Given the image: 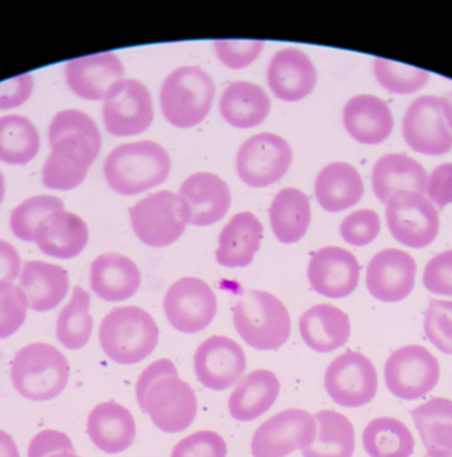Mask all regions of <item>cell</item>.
<instances>
[{
    "label": "cell",
    "mask_w": 452,
    "mask_h": 457,
    "mask_svg": "<svg viewBox=\"0 0 452 457\" xmlns=\"http://www.w3.org/2000/svg\"><path fill=\"white\" fill-rule=\"evenodd\" d=\"M48 143L51 152L43 165V186L55 191L77 188L101 151L95 122L77 109L59 112L48 127Z\"/></svg>",
    "instance_id": "obj_1"
},
{
    "label": "cell",
    "mask_w": 452,
    "mask_h": 457,
    "mask_svg": "<svg viewBox=\"0 0 452 457\" xmlns=\"http://www.w3.org/2000/svg\"><path fill=\"white\" fill-rule=\"evenodd\" d=\"M171 160L154 141L122 144L104 160L103 173L112 191L133 196L160 186L168 179Z\"/></svg>",
    "instance_id": "obj_2"
},
{
    "label": "cell",
    "mask_w": 452,
    "mask_h": 457,
    "mask_svg": "<svg viewBox=\"0 0 452 457\" xmlns=\"http://www.w3.org/2000/svg\"><path fill=\"white\" fill-rule=\"evenodd\" d=\"M160 330L154 318L138 306L112 309L99 326V344L104 354L120 365L146 360L158 345Z\"/></svg>",
    "instance_id": "obj_3"
},
{
    "label": "cell",
    "mask_w": 452,
    "mask_h": 457,
    "mask_svg": "<svg viewBox=\"0 0 452 457\" xmlns=\"http://www.w3.org/2000/svg\"><path fill=\"white\" fill-rule=\"evenodd\" d=\"M238 336L256 350H277L291 337V315L285 304L261 290H248L233 309Z\"/></svg>",
    "instance_id": "obj_4"
},
{
    "label": "cell",
    "mask_w": 452,
    "mask_h": 457,
    "mask_svg": "<svg viewBox=\"0 0 452 457\" xmlns=\"http://www.w3.org/2000/svg\"><path fill=\"white\" fill-rule=\"evenodd\" d=\"M70 378V365L53 345L35 342L21 347L11 363V381L21 397L48 401L61 395Z\"/></svg>",
    "instance_id": "obj_5"
},
{
    "label": "cell",
    "mask_w": 452,
    "mask_h": 457,
    "mask_svg": "<svg viewBox=\"0 0 452 457\" xmlns=\"http://www.w3.org/2000/svg\"><path fill=\"white\" fill-rule=\"evenodd\" d=\"M213 79L198 66H182L168 74L160 87L163 116L174 127L189 129L201 124L213 105Z\"/></svg>",
    "instance_id": "obj_6"
},
{
    "label": "cell",
    "mask_w": 452,
    "mask_h": 457,
    "mask_svg": "<svg viewBox=\"0 0 452 457\" xmlns=\"http://www.w3.org/2000/svg\"><path fill=\"white\" fill-rule=\"evenodd\" d=\"M128 213L136 237L155 248L177 242L192 218L187 203L170 191L149 195L133 205Z\"/></svg>",
    "instance_id": "obj_7"
},
{
    "label": "cell",
    "mask_w": 452,
    "mask_h": 457,
    "mask_svg": "<svg viewBox=\"0 0 452 457\" xmlns=\"http://www.w3.org/2000/svg\"><path fill=\"white\" fill-rule=\"evenodd\" d=\"M385 219L390 234L400 245L424 248L439 234L438 210L428 197L417 192H396L385 203Z\"/></svg>",
    "instance_id": "obj_8"
},
{
    "label": "cell",
    "mask_w": 452,
    "mask_h": 457,
    "mask_svg": "<svg viewBox=\"0 0 452 457\" xmlns=\"http://www.w3.org/2000/svg\"><path fill=\"white\" fill-rule=\"evenodd\" d=\"M385 385L398 398L419 400L432 392L440 378V366L425 347L409 345L393 352L384 366Z\"/></svg>",
    "instance_id": "obj_9"
},
{
    "label": "cell",
    "mask_w": 452,
    "mask_h": 457,
    "mask_svg": "<svg viewBox=\"0 0 452 457\" xmlns=\"http://www.w3.org/2000/svg\"><path fill=\"white\" fill-rule=\"evenodd\" d=\"M317 435L315 416L302 409H285L262 422L251 438L253 457H286L312 445Z\"/></svg>",
    "instance_id": "obj_10"
},
{
    "label": "cell",
    "mask_w": 452,
    "mask_h": 457,
    "mask_svg": "<svg viewBox=\"0 0 452 457\" xmlns=\"http://www.w3.org/2000/svg\"><path fill=\"white\" fill-rule=\"evenodd\" d=\"M291 145L280 136L259 133L238 149L235 170L246 186L264 188L285 176L292 164Z\"/></svg>",
    "instance_id": "obj_11"
},
{
    "label": "cell",
    "mask_w": 452,
    "mask_h": 457,
    "mask_svg": "<svg viewBox=\"0 0 452 457\" xmlns=\"http://www.w3.org/2000/svg\"><path fill=\"white\" fill-rule=\"evenodd\" d=\"M102 117L110 135H141L154 119L149 89L136 79H120L104 97Z\"/></svg>",
    "instance_id": "obj_12"
},
{
    "label": "cell",
    "mask_w": 452,
    "mask_h": 457,
    "mask_svg": "<svg viewBox=\"0 0 452 457\" xmlns=\"http://www.w3.org/2000/svg\"><path fill=\"white\" fill-rule=\"evenodd\" d=\"M324 385L337 405L360 408L374 400L379 379L368 357L361 353L347 352L329 363Z\"/></svg>",
    "instance_id": "obj_13"
},
{
    "label": "cell",
    "mask_w": 452,
    "mask_h": 457,
    "mask_svg": "<svg viewBox=\"0 0 452 457\" xmlns=\"http://www.w3.org/2000/svg\"><path fill=\"white\" fill-rule=\"evenodd\" d=\"M163 312L176 330L185 334L200 333L216 317L217 296L202 279L182 278L166 291Z\"/></svg>",
    "instance_id": "obj_14"
},
{
    "label": "cell",
    "mask_w": 452,
    "mask_h": 457,
    "mask_svg": "<svg viewBox=\"0 0 452 457\" xmlns=\"http://www.w3.org/2000/svg\"><path fill=\"white\" fill-rule=\"evenodd\" d=\"M194 390L179 376H166L150 386L144 397V413L165 433L186 430L197 416Z\"/></svg>",
    "instance_id": "obj_15"
},
{
    "label": "cell",
    "mask_w": 452,
    "mask_h": 457,
    "mask_svg": "<svg viewBox=\"0 0 452 457\" xmlns=\"http://www.w3.org/2000/svg\"><path fill=\"white\" fill-rule=\"evenodd\" d=\"M403 137L409 148L428 156H441L452 149V132L444 119L440 98L423 96L407 109Z\"/></svg>",
    "instance_id": "obj_16"
},
{
    "label": "cell",
    "mask_w": 452,
    "mask_h": 457,
    "mask_svg": "<svg viewBox=\"0 0 452 457\" xmlns=\"http://www.w3.org/2000/svg\"><path fill=\"white\" fill-rule=\"evenodd\" d=\"M245 370V352L227 337H209L195 352V376L203 386L214 392H224L237 384Z\"/></svg>",
    "instance_id": "obj_17"
},
{
    "label": "cell",
    "mask_w": 452,
    "mask_h": 457,
    "mask_svg": "<svg viewBox=\"0 0 452 457\" xmlns=\"http://www.w3.org/2000/svg\"><path fill=\"white\" fill-rule=\"evenodd\" d=\"M416 262L406 251L387 248L377 253L366 267V288L377 301L393 303L414 290Z\"/></svg>",
    "instance_id": "obj_18"
},
{
    "label": "cell",
    "mask_w": 452,
    "mask_h": 457,
    "mask_svg": "<svg viewBox=\"0 0 452 457\" xmlns=\"http://www.w3.org/2000/svg\"><path fill=\"white\" fill-rule=\"evenodd\" d=\"M308 279L316 293L326 298L350 295L360 279V266L352 253L340 247L320 248L308 266Z\"/></svg>",
    "instance_id": "obj_19"
},
{
    "label": "cell",
    "mask_w": 452,
    "mask_h": 457,
    "mask_svg": "<svg viewBox=\"0 0 452 457\" xmlns=\"http://www.w3.org/2000/svg\"><path fill=\"white\" fill-rule=\"evenodd\" d=\"M64 76L70 90L78 97L101 101L118 81L123 79L125 69L114 53H99L69 61Z\"/></svg>",
    "instance_id": "obj_20"
},
{
    "label": "cell",
    "mask_w": 452,
    "mask_h": 457,
    "mask_svg": "<svg viewBox=\"0 0 452 457\" xmlns=\"http://www.w3.org/2000/svg\"><path fill=\"white\" fill-rule=\"evenodd\" d=\"M267 79L275 97L286 103H296L313 92L317 71L304 52L292 47L273 55L267 66Z\"/></svg>",
    "instance_id": "obj_21"
},
{
    "label": "cell",
    "mask_w": 452,
    "mask_h": 457,
    "mask_svg": "<svg viewBox=\"0 0 452 457\" xmlns=\"http://www.w3.org/2000/svg\"><path fill=\"white\" fill-rule=\"evenodd\" d=\"M178 195L189 205L190 223L197 227L221 220L232 202L229 186L219 176L209 172L189 176L179 187Z\"/></svg>",
    "instance_id": "obj_22"
},
{
    "label": "cell",
    "mask_w": 452,
    "mask_h": 457,
    "mask_svg": "<svg viewBox=\"0 0 452 457\" xmlns=\"http://www.w3.org/2000/svg\"><path fill=\"white\" fill-rule=\"evenodd\" d=\"M34 242L45 255L56 259H72L85 250L88 228L80 216L66 210L45 216L37 231Z\"/></svg>",
    "instance_id": "obj_23"
},
{
    "label": "cell",
    "mask_w": 452,
    "mask_h": 457,
    "mask_svg": "<svg viewBox=\"0 0 452 457\" xmlns=\"http://www.w3.org/2000/svg\"><path fill=\"white\" fill-rule=\"evenodd\" d=\"M87 435L104 453H120L136 440V420L127 408L114 401L98 403L88 414Z\"/></svg>",
    "instance_id": "obj_24"
},
{
    "label": "cell",
    "mask_w": 452,
    "mask_h": 457,
    "mask_svg": "<svg viewBox=\"0 0 452 457\" xmlns=\"http://www.w3.org/2000/svg\"><path fill=\"white\" fill-rule=\"evenodd\" d=\"M342 121L353 140L366 145H376L390 137L393 116L390 106L376 96L360 95L344 106Z\"/></svg>",
    "instance_id": "obj_25"
},
{
    "label": "cell",
    "mask_w": 452,
    "mask_h": 457,
    "mask_svg": "<svg viewBox=\"0 0 452 457\" xmlns=\"http://www.w3.org/2000/svg\"><path fill=\"white\" fill-rule=\"evenodd\" d=\"M90 286L106 302H122L136 295L141 286V271L127 256L102 253L90 267Z\"/></svg>",
    "instance_id": "obj_26"
},
{
    "label": "cell",
    "mask_w": 452,
    "mask_h": 457,
    "mask_svg": "<svg viewBox=\"0 0 452 457\" xmlns=\"http://www.w3.org/2000/svg\"><path fill=\"white\" fill-rule=\"evenodd\" d=\"M19 287L26 294L34 312H50L66 298L70 288L69 274L56 264L26 262L19 275Z\"/></svg>",
    "instance_id": "obj_27"
},
{
    "label": "cell",
    "mask_w": 452,
    "mask_h": 457,
    "mask_svg": "<svg viewBox=\"0 0 452 457\" xmlns=\"http://www.w3.org/2000/svg\"><path fill=\"white\" fill-rule=\"evenodd\" d=\"M427 172L412 157L390 154L380 157L372 170V188L382 203H387L396 192L425 194Z\"/></svg>",
    "instance_id": "obj_28"
},
{
    "label": "cell",
    "mask_w": 452,
    "mask_h": 457,
    "mask_svg": "<svg viewBox=\"0 0 452 457\" xmlns=\"http://www.w3.org/2000/svg\"><path fill=\"white\" fill-rule=\"evenodd\" d=\"M300 334L313 352L331 353L347 344L350 336L349 317L332 304H316L299 320Z\"/></svg>",
    "instance_id": "obj_29"
},
{
    "label": "cell",
    "mask_w": 452,
    "mask_h": 457,
    "mask_svg": "<svg viewBox=\"0 0 452 457\" xmlns=\"http://www.w3.org/2000/svg\"><path fill=\"white\" fill-rule=\"evenodd\" d=\"M280 395V381L267 369L242 377L229 397V413L241 422L253 421L267 413Z\"/></svg>",
    "instance_id": "obj_30"
},
{
    "label": "cell",
    "mask_w": 452,
    "mask_h": 457,
    "mask_svg": "<svg viewBox=\"0 0 452 457\" xmlns=\"http://www.w3.org/2000/svg\"><path fill=\"white\" fill-rule=\"evenodd\" d=\"M262 234L261 221L253 213L241 212L233 216L219 234L217 262L227 269L249 266L259 251Z\"/></svg>",
    "instance_id": "obj_31"
},
{
    "label": "cell",
    "mask_w": 452,
    "mask_h": 457,
    "mask_svg": "<svg viewBox=\"0 0 452 457\" xmlns=\"http://www.w3.org/2000/svg\"><path fill=\"white\" fill-rule=\"evenodd\" d=\"M316 199L326 212H341L360 202L364 183L360 173L347 162H332L318 173Z\"/></svg>",
    "instance_id": "obj_32"
},
{
    "label": "cell",
    "mask_w": 452,
    "mask_h": 457,
    "mask_svg": "<svg viewBox=\"0 0 452 457\" xmlns=\"http://www.w3.org/2000/svg\"><path fill=\"white\" fill-rule=\"evenodd\" d=\"M219 112L227 124L248 129L264 122L270 112V100L259 85L232 82L222 93Z\"/></svg>",
    "instance_id": "obj_33"
},
{
    "label": "cell",
    "mask_w": 452,
    "mask_h": 457,
    "mask_svg": "<svg viewBox=\"0 0 452 457\" xmlns=\"http://www.w3.org/2000/svg\"><path fill=\"white\" fill-rule=\"evenodd\" d=\"M415 427L431 457H452V401L436 397L411 411Z\"/></svg>",
    "instance_id": "obj_34"
},
{
    "label": "cell",
    "mask_w": 452,
    "mask_h": 457,
    "mask_svg": "<svg viewBox=\"0 0 452 457\" xmlns=\"http://www.w3.org/2000/svg\"><path fill=\"white\" fill-rule=\"evenodd\" d=\"M309 199L296 188H285L273 199L269 210L273 234L284 245L299 242L310 224Z\"/></svg>",
    "instance_id": "obj_35"
},
{
    "label": "cell",
    "mask_w": 452,
    "mask_h": 457,
    "mask_svg": "<svg viewBox=\"0 0 452 457\" xmlns=\"http://www.w3.org/2000/svg\"><path fill=\"white\" fill-rule=\"evenodd\" d=\"M317 435L315 443L302 449L304 457H352L355 453V428L352 422L334 411L315 414Z\"/></svg>",
    "instance_id": "obj_36"
},
{
    "label": "cell",
    "mask_w": 452,
    "mask_h": 457,
    "mask_svg": "<svg viewBox=\"0 0 452 457\" xmlns=\"http://www.w3.org/2000/svg\"><path fill=\"white\" fill-rule=\"evenodd\" d=\"M363 446L371 457H409L414 453L415 438L403 422L379 417L364 429Z\"/></svg>",
    "instance_id": "obj_37"
},
{
    "label": "cell",
    "mask_w": 452,
    "mask_h": 457,
    "mask_svg": "<svg viewBox=\"0 0 452 457\" xmlns=\"http://www.w3.org/2000/svg\"><path fill=\"white\" fill-rule=\"evenodd\" d=\"M40 148L39 132L27 117L8 114L0 117V162L26 165Z\"/></svg>",
    "instance_id": "obj_38"
},
{
    "label": "cell",
    "mask_w": 452,
    "mask_h": 457,
    "mask_svg": "<svg viewBox=\"0 0 452 457\" xmlns=\"http://www.w3.org/2000/svg\"><path fill=\"white\" fill-rule=\"evenodd\" d=\"M93 328L90 294L80 286H75L71 299L59 312L56 338L66 349L79 350L90 341Z\"/></svg>",
    "instance_id": "obj_39"
},
{
    "label": "cell",
    "mask_w": 452,
    "mask_h": 457,
    "mask_svg": "<svg viewBox=\"0 0 452 457\" xmlns=\"http://www.w3.org/2000/svg\"><path fill=\"white\" fill-rule=\"evenodd\" d=\"M59 210H64L63 202L59 197L51 195L29 197L11 212V231L23 242H34L35 231L40 221Z\"/></svg>",
    "instance_id": "obj_40"
},
{
    "label": "cell",
    "mask_w": 452,
    "mask_h": 457,
    "mask_svg": "<svg viewBox=\"0 0 452 457\" xmlns=\"http://www.w3.org/2000/svg\"><path fill=\"white\" fill-rule=\"evenodd\" d=\"M374 73L379 84L395 95H411L423 89L430 81L428 71L384 58L374 61Z\"/></svg>",
    "instance_id": "obj_41"
},
{
    "label": "cell",
    "mask_w": 452,
    "mask_h": 457,
    "mask_svg": "<svg viewBox=\"0 0 452 457\" xmlns=\"http://www.w3.org/2000/svg\"><path fill=\"white\" fill-rule=\"evenodd\" d=\"M29 299L19 286L0 283V339L13 336L23 326Z\"/></svg>",
    "instance_id": "obj_42"
},
{
    "label": "cell",
    "mask_w": 452,
    "mask_h": 457,
    "mask_svg": "<svg viewBox=\"0 0 452 457\" xmlns=\"http://www.w3.org/2000/svg\"><path fill=\"white\" fill-rule=\"evenodd\" d=\"M428 341L444 354L452 355V301L432 299L424 318Z\"/></svg>",
    "instance_id": "obj_43"
},
{
    "label": "cell",
    "mask_w": 452,
    "mask_h": 457,
    "mask_svg": "<svg viewBox=\"0 0 452 457\" xmlns=\"http://www.w3.org/2000/svg\"><path fill=\"white\" fill-rule=\"evenodd\" d=\"M380 232V219L372 210H358L348 215L340 226L344 242L355 247H364L376 239Z\"/></svg>",
    "instance_id": "obj_44"
},
{
    "label": "cell",
    "mask_w": 452,
    "mask_h": 457,
    "mask_svg": "<svg viewBox=\"0 0 452 457\" xmlns=\"http://www.w3.org/2000/svg\"><path fill=\"white\" fill-rule=\"evenodd\" d=\"M224 438L213 430H200L182 438L173 448L170 457H226Z\"/></svg>",
    "instance_id": "obj_45"
},
{
    "label": "cell",
    "mask_w": 452,
    "mask_h": 457,
    "mask_svg": "<svg viewBox=\"0 0 452 457\" xmlns=\"http://www.w3.org/2000/svg\"><path fill=\"white\" fill-rule=\"evenodd\" d=\"M213 44L217 57L226 68L243 69L251 65L259 57L265 42L217 39Z\"/></svg>",
    "instance_id": "obj_46"
},
{
    "label": "cell",
    "mask_w": 452,
    "mask_h": 457,
    "mask_svg": "<svg viewBox=\"0 0 452 457\" xmlns=\"http://www.w3.org/2000/svg\"><path fill=\"white\" fill-rule=\"evenodd\" d=\"M423 285L435 295L452 296V248L428 262L423 272Z\"/></svg>",
    "instance_id": "obj_47"
},
{
    "label": "cell",
    "mask_w": 452,
    "mask_h": 457,
    "mask_svg": "<svg viewBox=\"0 0 452 457\" xmlns=\"http://www.w3.org/2000/svg\"><path fill=\"white\" fill-rule=\"evenodd\" d=\"M61 452H75L71 438L59 430L45 429L29 441L27 457H50Z\"/></svg>",
    "instance_id": "obj_48"
},
{
    "label": "cell",
    "mask_w": 452,
    "mask_h": 457,
    "mask_svg": "<svg viewBox=\"0 0 452 457\" xmlns=\"http://www.w3.org/2000/svg\"><path fill=\"white\" fill-rule=\"evenodd\" d=\"M34 90L31 73L21 74L7 81L0 82V111H8L23 105Z\"/></svg>",
    "instance_id": "obj_49"
},
{
    "label": "cell",
    "mask_w": 452,
    "mask_h": 457,
    "mask_svg": "<svg viewBox=\"0 0 452 457\" xmlns=\"http://www.w3.org/2000/svg\"><path fill=\"white\" fill-rule=\"evenodd\" d=\"M425 194L439 210L452 203V162L439 165L427 179Z\"/></svg>",
    "instance_id": "obj_50"
},
{
    "label": "cell",
    "mask_w": 452,
    "mask_h": 457,
    "mask_svg": "<svg viewBox=\"0 0 452 457\" xmlns=\"http://www.w3.org/2000/svg\"><path fill=\"white\" fill-rule=\"evenodd\" d=\"M166 376H178L176 365L173 361L168 358H162V360L155 361L150 363L136 381V401H138L139 408L144 413V397L149 392L150 386L154 384L157 379L162 378Z\"/></svg>",
    "instance_id": "obj_51"
},
{
    "label": "cell",
    "mask_w": 452,
    "mask_h": 457,
    "mask_svg": "<svg viewBox=\"0 0 452 457\" xmlns=\"http://www.w3.org/2000/svg\"><path fill=\"white\" fill-rule=\"evenodd\" d=\"M21 259L11 243L0 240V283H12L21 275Z\"/></svg>",
    "instance_id": "obj_52"
},
{
    "label": "cell",
    "mask_w": 452,
    "mask_h": 457,
    "mask_svg": "<svg viewBox=\"0 0 452 457\" xmlns=\"http://www.w3.org/2000/svg\"><path fill=\"white\" fill-rule=\"evenodd\" d=\"M0 457H21L13 438L2 429H0Z\"/></svg>",
    "instance_id": "obj_53"
},
{
    "label": "cell",
    "mask_w": 452,
    "mask_h": 457,
    "mask_svg": "<svg viewBox=\"0 0 452 457\" xmlns=\"http://www.w3.org/2000/svg\"><path fill=\"white\" fill-rule=\"evenodd\" d=\"M441 111H443L444 119H446L447 125L452 132V90L443 97H440Z\"/></svg>",
    "instance_id": "obj_54"
},
{
    "label": "cell",
    "mask_w": 452,
    "mask_h": 457,
    "mask_svg": "<svg viewBox=\"0 0 452 457\" xmlns=\"http://www.w3.org/2000/svg\"><path fill=\"white\" fill-rule=\"evenodd\" d=\"M4 194H5L4 176H3V173L0 172V204H2L3 199H4Z\"/></svg>",
    "instance_id": "obj_55"
},
{
    "label": "cell",
    "mask_w": 452,
    "mask_h": 457,
    "mask_svg": "<svg viewBox=\"0 0 452 457\" xmlns=\"http://www.w3.org/2000/svg\"><path fill=\"white\" fill-rule=\"evenodd\" d=\"M50 457H80L77 453H71V452H61V453L53 454Z\"/></svg>",
    "instance_id": "obj_56"
},
{
    "label": "cell",
    "mask_w": 452,
    "mask_h": 457,
    "mask_svg": "<svg viewBox=\"0 0 452 457\" xmlns=\"http://www.w3.org/2000/svg\"><path fill=\"white\" fill-rule=\"evenodd\" d=\"M424 457H431V456H428V454H427V456H424Z\"/></svg>",
    "instance_id": "obj_57"
}]
</instances>
